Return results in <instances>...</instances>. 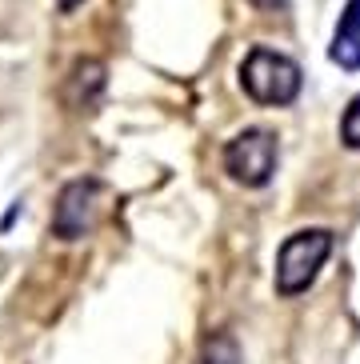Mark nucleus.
<instances>
[{
    "mask_svg": "<svg viewBox=\"0 0 360 364\" xmlns=\"http://www.w3.org/2000/svg\"><path fill=\"white\" fill-rule=\"evenodd\" d=\"M332 252V232L329 228H305L292 232L276 252V292L280 296H300L308 292V284L317 280V272L324 268Z\"/></svg>",
    "mask_w": 360,
    "mask_h": 364,
    "instance_id": "1",
    "label": "nucleus"
},
{
    "mask_svg": "<svg viewBox=\"0 0 360 364\" xmlns=\"http://www.w3.org/2000/svg\"><path fill=\"white\" fill-rule=\"evenodd\" d=\"M240 85H244V92H248L256 105L280 108V105H292V100H297L300 68H297V60H288L285 53L253 48L248 60L240 65Z\"/></svg>",
    "mask_w": 360,
    "mask_h": 364,
    "instance_id": "2",
    "label": "nucleus"
},
{
    "mask_svg": "<svg viewBox=\"0 0 360 364\" xmlns=\"http://www.w3.org/2000/svg\"><path fill=\"white\" fill-rule=\"evenodd\" d=\"M105 204H108V188L100 181H92V176L64 184L60 196H56V208H53V236H60V240H85L100 225Z\"/></svg>",
    "mask_w": 360,
    "mask_h": 364,
    "instance_id": "3",
    "label": "nucleus"
},
{
    "mask_svg": "<svg viewBox=\"0 0 360 364\" xmlns=\"http://www.w3.org/2000/svg\"><path fill=\"white\" fill-rule=\"evenodd\" d=\"M224 172L244 188H265L276 172V132L244 129L224 144Z\"/></svg>",
    "mask_w": 360,
    "mask_h": 364,
    "instance_id": "4",
    "label": "nucleus"
},
{
    "mask_svg": "<svg viewBox=\"0 0 360 364\" xmlns=\"http://www.w3.org/2000/svg\"><path fill=\"white\" fill-rule=\"evenodd\" d=\"M100 92H105V65L92 60V56L88 60H76L68 80H64V100L73 108H92L100 100Z\"/></svg>",
    "mask_w": 360,
    "mask_h": 364,
    "instance_id": "5",
    "label": "nucleus"
},
{
    "mask_svg": "<svg viewBox=\"0 0 360 364\" xmlns=\"http://www.w3.org/2000/svg\"><path fill=\"white\" fill-rule=\"evenodd\" d=\"M332 60L349 73H360V0H349L340 12L337 36H332Z\"/></svg>",
    "mask_w": 360,
    "mask_h": 364,
    "instance_id": "6",
    "label": "nucleus"
},
{
    "mask_svg": "<svg viewBox=\"0 0 360 364\" xmlns=\"http://www.w3.org/2000/svg\"><path fill=\"white\" fill-rule=\"evenodd\" d=\"M204 364H240V353H236V341L233 336H212L204 344Z\"/></svg>",
    "mask_w": 360,
    "mask_h": 364,
    "instance_id": "7",
    "label": "nucleus"
},
{
    "mask_svg": "<svg viewBox=\"0 0 360 364\" xmlns=\"http://www.w3.org/2000/svg\"><path fill=\"white\" fill-rule=\"evenodd\" d=\"M340 140L349 149H360V97L344 108V120H340Z\"/></svg>",
    "mask_w": 360,
    "mask_h": 364,
    "instance_id": "8",
    "label": "nucleus"
},
{
    "mask_svg": "<svg viewBox=\"0 0 360 364\" xmlns=\"http://www.w3.org/2000/svg\"><path fill=\"white\" fill-rule=\"evenodd\" d=\"M253 9H260V12H276V9H285L288 0H248Z\"/></svg>",
    "mask_w": 360,
    "mask_h": 364,
    "instance_id": "9",
    "label": "nucleus"
},
{
    "mask_svg": "<svg viewBox=\"0 0 360 364\" xmlns=\"http://www.w3.org/2000/svg\"><path fill=\"white\" fill-rule=\"evenodd\" d=\"M76 4H80V0H60V9L68 12V9H76Z\"/></svg>",
    "mask_w": 360,
    "mask_h": 364,
    "instance_id": "10",
    "label": "nucleus"
}]
</instances>
